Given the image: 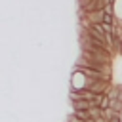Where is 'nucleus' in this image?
<instances>
[{"label":"nucleus","mask_w":122,"mask_h":122,"mask_svg":"<svg viewBox=\"0 0 122 122\" xmlns=\"http://www.w3.org/2000/svg\"><path fill=\"white\" fill-rule=\"evenodd\" d=\"M111 0H78V13H88V11H103L109 10Z\"/></svg>","instance_id":"obj_1"},{"label":"nucleus","mask_w":122,"mask_h":122,"mask_svg":"<svg viewBox=\"0 0 122 122\" xmlns=\"http://www.w3.org/2000/svg\"><path fill=\"white\" fill-rule=\"evenodd\" d=\"M107 11H109V10L78 13V19H80V21H86V23H90V25H103V23H105V15H107Z\"/></svg>","instance_id":"obj_2"},{"label":"nucleus","mask_w":122,"mask_h":122,"mask_svg":"<svg viewBox=\"0 0 122 122\" xmlns=\"http://www.w3.org/2000/svg\"><path fill=\"white\" fill-rule=\"evenodd\" d=\"M109 10H111L112 19H114V21H118V23H122V0H111Z\"/></svg>","instance_id":"obj_3"},{"label":"nucleus","mask_w":122,"mask_h":122,"mask_svg":"<svg viewBox=\"0 0 122 122\" xmlns=\"http://www.w3.org/2000/svg\"><path fill=\"white\" fill-rule=\"evenodd\" d=\"M118 118H120V122H122V111H120V112H118Z\"/></svg>","instance_id":"obj_4"},{"label":"nucleus","mask_w":122,"mask_h":122,"mask_svg":"<svg viewBox=\"0 0 122 122\" xmlns=\"http://www.w3.org/2000/svg\"><path fill=\"white\" fill-rule=\"evenodd\" d=\"M120 40H122V36H120Z\"/></svg>","instance_id":"obj_5"}]
</instances>
